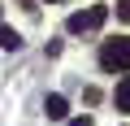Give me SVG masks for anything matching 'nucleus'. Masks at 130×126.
<instances>
[{"mask_svg": "<svg viewBox=\"0 0 130 126\" xmlns=\"http://www.w3.org/2000/svg\"><path fill=\"white\" fill-rule=\"evenodd\" d=\"M113 100H117V109H121V113H130V74H126V78L117 83V91H113Z\"/></svg>", "mask_w": 130, "mask_h": 126, "instance_id": "5", "label": "nucleus"}, {"mask_svg": "<svg viewBox=\"0 0 130 126\" xmlns=\"http://www.w3.org/2000/svg\"><path fill=\"white\" fill-rule=\"evenodd\" d=\"M100 65H104L108 74L130 70V39H108V44L100 48Z\"/></svg>", "mask_w": 130, "mask_h": 126, "instance_id": "1", "label": "nucleus"}, {"mask_svg": "<svg viewBox=\"0 0 130 126\" xmlns=\"http://www.w3.org/2000/svg\"><path fill=\"white\" fill-rule=\"evenodd\" d=\"M70 126H91V117H74V122H70Z\"/></svg>", "mask_w": 130, "mask_h": 126, "instance_id": "7", "label": "nucleus"}, {"mask_svg": "<svg viewBox=\"0 0 130 126\" xmlns=\"http://www.w3.org/2000/svg\"><path fill=\"white\" fill-rule=\"evenodd\" d=\"M0 48H5V52H18V48H22V35H18L13 26H0Z\"/></svg>", "mask_w": 130, "mask_h": 126, "instance_id": "3", "label": "nucleus"}, {"mask_svg": "<svg viewBox=\"0 0 130 126\" xmlns=\"http://www.w3.org/2000/svg\"><path fill=\"white\" fill-rule=\"evenodd\" d=\"M104 18H108V9H104V5H91L87 13H70V22H65V26H70L74 35H83V31H100Z\"/></svg>", "mask_w": 130, "mask_h": 126, "instance_id": "2", "label": "nucleus"}, {"mask_svg": "<svg viewBox=\"0 0 130 126\" xmlns=\"http://www.w3.org/2000/svg\"><path fill=\"white\" fill-rule=\"evenodd\" d=\"M117 18H121V22H130V0H121V5H117Z\"/></svg>", "mask_w": 130, "mask_h": 126, "instance_id": "6", "label": "nucleus"}, {"mask_svg": "<svg viewBox=\"0 0 130 126\" xmlns=\"http://www.w3.org/2000/svg\"><path fill=\"white\" fill-rule=\"evenodd\" d=\"M43 109H48V117H65V113H70V100H65V96H48Z\"/></svg>", "mask_w": 130, "mask_h": 126, "instance_id": "4", "label": "nucleus"}]
</instances>
